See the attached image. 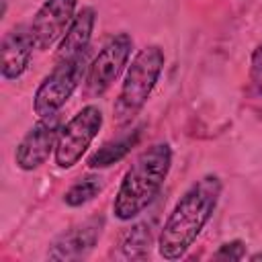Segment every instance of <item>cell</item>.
<instances>
[{
    "instance_id": "6",
    "label": "cell",
    "mask_w": 262,
    "mask_h": 262,
    "mask_svg": "<svg viewBox=\"0 0 262 262\" xmlns=\"http://www.w3.org/2000/svg\"><path fill=\"white\" fill-rule=\"evenodd\" d=\"M131 49H133V41L127 33H119V35L111 37L102 45V49L98 51V55L94 57V61L88 70L86 90L90 94H102L127 66Z\"/></svg>"
},
{
    "instance_id": "12",
    "label": "cell",
    "mask_w": 262,
    "mask_h": 262,
    "mask_svg": "<svg viewBox=\"0 0 262 262\" xmlns=\"http://www.w3.org/2000/svg\"><path fill=\"white\" fill-rule=\"evenodd\" d=\"M139 135H141V129H133L131 133L119 137V139H113V141H106L100 149H96L90 158H88V166L90 168H108L113 164H117L119 160H123L131 149L133 145L139 141Z\"/></svg>"
},
{
    "instance_id": "10",
    "label": "cell",
    "mask_w": 262,
    "mask_h": 262,
    "mask_svg": "<svg viewBox=\"0 0 262 262\" xmlns=\"http://www.w3.org/2000/svg\"><path fill=\"white\" fill-rule=\"evenodd\" d=\"M33 47L35 45V37L31 33V27H16L10 29L4 39H2V47H0V55H2V63H0V72L6 80H14L18 78L33 55Z\"/></svg>"
},
{
    "instance_id": "4",
    "label": "cell",
    "mask_w": 262,
    "mask_h": 262,
    "mask_svg": "<svg viewBox=\"0 0 262 262\" xmlns=\"http://www.w3.org/2000/svg\"><path fill=\"white\" fill-rule=\"evenodd\" d=\"M86 66V53L74 59L57 61L51 74L43 78L33 96V111L39 117H53L78 88Z\"/></svg>"
},
{
    "instance_id": "9",
    "label": "cell",
    "mask_w": 262,
    "mask_h": 262,
    "mask_svg": "<svg viewBox=\"0 0 262 262\" xmlns=\"http://www.w3.org/2000/svg\"><path fill=\"white\" fill-rule=\"evenodd\" d=\"M102 217L86 219L74 227H70L66 233H61L49 248L47 256L51 260H78L84 258L98 242L102 233Z\"/></svg>"
},
{
    "instance_id": "7",
    "label": "cell",
    "mask_w": 262,
    "mask_h": 262,
    "mask_svg": "<svg viewBox=\"0 0 262 262\" xmlns=\"http://www.w3.org/2000/svg\"><path fill=\"white\" fill-rule=\"evenodd\" d=\"M59 131L61 129H59L57 115L41 117V121L35 123L16 145V154H14L16 166L23 170H35L41 164H45L51 149L57 145Z\"/></svg>"
},
{
    "instance_id": "3",
    "label": "cell",
    "mask_w": 262,
    "mask_h": 262,
    "mask_svg": "<svg viewBox=\"0 0 262 262\" xmlns=\"http://www.w3.org/2000/svg\"><path fill=\"white\" fill-rule=\"evenodd\" d=\"M164 68V51L158 45L143 47L127 68L121 92L113 106V121L117 125L131 123L143 104L147 102L156 82L160 80Z\"/></svg>"
},
{
    "instance_id": "5",
    "label": "cell",
    "mask_w": 262,
    "mask_h": 262,
    "mask_svg": "<svg viewBox=\"0 0 262 262\" xmlns=\"http://www.w3.org/2000/svg\"><path fill=\"white\" fill-rule=\"evenodd\" d=\"M102 127V113L98 106L88 104L78 111L59 131L55 145V164L59 168H72L82 160L92 139Z\"/></svg>"
},
{
    "instance_id": "16",
    "label": "cell",
    "mask_w": 262,
    "mask_h": 262,
    "mask_svg": "<svg viewBox=\"0 0 262 262\" xmlns=\"http://www.w3.org/2000/svg\"><path fill=\"white\" fill-rule=\"evenodd\" d=\"M250 76H252V84L254 88L262 94V45L254 49L252 53V68H250Z\"/></svg>"
},
{
    "instance_id": "11",
    "label": "cell",
    "mask_w": 262,
    "mask_h": 262,
    "mask_svg": "<svg viewBox=\"0 0 262 262\" xmlns=\"http://www.w3.org/2000/svg\"><path fill=\"white\" fill-rule=\"evenodd\" d=\"M94 20L96 14L90 6L82 8L74 20L70 23L59 47H57V61H66V59H74L78 55H84L92 37V29H94Z\"/></svg>"
},
{
    "instance_id": "1",
    "label": "cell",
    "mask_w": 262,
    "mask_h": 262,
    "mask_svg": "<svg viewBox=\"0 0 262 262\" xmlns=\"http://www.w3.org/2000/svg\"><path fill=\"white\" fill-rule=\"evenodd\" d=\"M219 196L221 180L215 174L199 178L180 196V201L168 215L158 239V250L162 258L178 260L190 250V246L196 242L199 233L211 219Z\"/></svg>"
},
{
    "instance_id": "15",
    "label": "cell",
    "mask_w": 262,
    "mask_h": 262,
    "mask_svg": "<svg viewBox=\"0 0 262 262\" xmlns=\"http://www.w3.org/2000/svg\"><path fill=\"white\" fill-rule=\"evenodd\" d=\"M215 258H217V260H242V258H244V242L233 239V242L223 244V246L217 250Z\"/></svg>"
},
{
    "instance_id": "2",
    "label": "cell",
    "mask_w": 262,
    "mask_h": 262,
    "mask_svg": "<svg viewBox=\"0 0 262 262\" xmlns=\"http://www.w3.org/2000/svg\"><path fill=\"white\" fill-rule=\"evenodd\" d=\"M172 164L168 143H154L143 149L125 172L113 201V213L121 221H129L143 213L158 196Z\"/></svg>"
},
{
    "instance_id": "14",
    "label": "cell",
    "mask_w": 262,
    "mask_h": 262,
    "mask_svg": "<svg viewBox=\"0 0 262 262\" xmlns=\"http://www.w3.org/2000/svg\"><path fill=\"white\" fill-rule=\"evenodd\" d=\"M100 190H102V178L100 176H94V174H88V176L80 178L76 184H72L66 190L63 201L70 207H82L88 201H92Z\"/></svg>"
},
{
    "instance_id": "8",
    "label": "cell",
    "mask_w": 262,
    "mask_h": 262,
    "mask_svg": "<svg viewBox=\"0 0 262 262\" xmlns=\"http://www.w3.org/2000/svg\"><path fill=\"white\" fill-rule=\"evenodd\" d=\"M76 0H45L31 23V33L39 49L51 47L61 35H66L74 20Z\"/></svg>"
},
{
    "instance_id": "13",
    "label": "cell",
    "mask_w": 262,
    "mask_h": 262,
    "mask_svg": "<svg viewBox=\"0 0 262 262\" xmlns=\"http://www.w3.org/2000/svg\"><path fill=\"white\" fill-rule=\"evenodd\" d=\"M151 227H154V221H141V223H135L125 235H123V242H121V250L127 258H135V260H141L149 254V248H151Z\"/></svg>"
}]
</instances>
